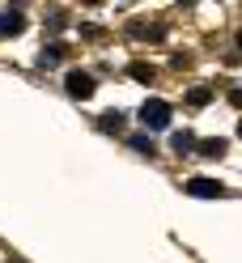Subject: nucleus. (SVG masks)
<instances>
[{"instance_id":"obj_1","label":"nucleus","mask_w":242,"mask_h":263,"mask_svg":"<svg viewBox=\"0 0 242 263\" xmlns=\"http://www.w3.org/2000/svg\"><path fill=\"white\" fill-rule=\"evenodd\" d=\"M140 123L144 127H170V106L161 102V98H149V102L140 106Z\"/></svg>"},{"instance_id":"obj_2","label":"nucleus","mask_w":242,"mask_h":263,"mask_svg":"<svg viewBox=\"0 0 242 263\" xmlns=\"http://www.w3.org/2000/svg\"><path fill=\"white\" fill-rule=\"evenodd\" d=\"M187 191H191V195H200V200H221V195H225V187L213 183V178H191Z\"/></svg>"},{"instance_id":"obj_3","label":"nucleus","mask_w":242,"mask_h":263,"mask_svg":"<svg viewBox=\"0 0 242 263\" xmlns=\"http://www.w3.org/2000/svg\"><path fill=\"white\" fill-rule=\"evenodd\" d=\"M68 93H72V98H89V93H94V77L81 72V68L68 72Z\"/></svg>"},{"instance_id":"obj_4","label":"nucleus","mask_w":242,"mask_h":263,"mask_svg":"<svg viewBox=\"0 0 242 263\" xmlns=\"http://www.w3.org/2000/svg\"><path fill=\"white\" fill-rule=\"evenodd\" d=\"M22 26H26V17L17 9H0V34H17Z\"/></svg>"},{"instance_id":"obj_5","label":"nucleus","mask_w":242,"mask_h":263,"mask_svg":"<svg viewBox=\"0 0 242 263\" xmlns=\"http://www.w3.org/2000/svg\"><path fill=\"white\" fill-rule=\"evenodd\" d=\"M170 144H174V153H191V144H196V136H191V132H174V136H170Z\"/></svg>"},{"instance_id":"obj_6","label":"nucleus","mask_w":242,"mask_h":263,"mask_svg":"<svg viewBox=\"0 0 242 263\" xmlns=\"http://www.w3.org/2000/svg\"><path fill=\"white\" fill-rule=\"evenodd\" d=\"M200 153H204V157H221V153H225V140H221V136L204 140V144H200Z\"/></svg>"},{"instance_id":"obj_7","label":"nucleus","mask_w":242,"mask_h":263,"mask_svg":"<svg viewBox=\"0 0 242 263\" xmlns=\"http://www.w3.org/2000/svg\"><path fill=\"white\" fill-rule=\"evenodd\" d=\"M102 127H106V132H119V127H123V115H119V110H106V115H102Z\"/></svg>"},{"instance_id":"obj_8","label":"nucleus","mask_w":242,"mask_h":263,"mask_svg":"<svg viewBox=\"0 0 242 263\" xmlns=\"http://www.w3.org/2000/svg\"><path fill=\"white\" fill-rule=\"evenodd\" d=\"M132 149H136V153H149V157H153V153H157V144H153L149 136H132Z\"/></svg>"},{"instance_id":"obj_9","label":"nucleus","mask_w":242,"mask_h":263,"mask_svg":"<svg viewBox=\"0 0 242 263\" xmlns=\"http://www.w3.org/2000/svg\"><path fill=\"white\" fill-rule=\"evenodd\" d=\"M39 64H43V68H51V64H60V51H55V47H47V51L39 55Z\"/></svg>"},{"instance_id":"obj_10","label":"nucleus","mask_w":242,"mask_h":263,"mask_svg":"<svg viewBox=\"0 0 242 263\" xmlns=\"http://www.w3.org/2000/svg\"><path fill=\"white\" fill-rule=\"evenodd\" d=\"M187 98H191V102H196V106H200V102H208V89H204V85H200V89H191V93H187Z\"/></svg>"}]
</instances>
